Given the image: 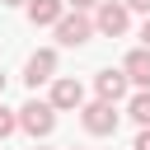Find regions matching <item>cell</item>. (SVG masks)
Segmentation results:
<instances>
[{
    "mask_svg": "<svg viewBox=\"0 0 150 150\" xmlns=\"http://www.w3.org/2000/svg\"><path fill=\"white\" fill-rule=\"evenodd\" d=\"M141 47L150 52V14H145V23H141Z\"/></svg>",
    "mask_w": 150,
    "mask_h": 150,
    "instance_id": "9a60e30c",
    "label": "cell"
},
{
    "mask_svg": "<svg viewBox=\"0 0 150 150\" xmlns=\"http://www.w3.org/2000/svg\"><path fill=\"white\" fill-rule=\"evenodd\" d=\"M94 94H98L103 103H122V98H127V75H122V66H117V70H112V66L98 70V75H94Z\"/></svg>",
    "mask_w": 150,
    "mask_h": 150,
    "instance_id": "52a82bcc",
    "label": "cell"
},
{
    "mask_svg": "<svg viewBox=\"0 0 150 150\" xmlns=\"http://www.w3.org/2000/svg\"><path fill=\"white\" fill-rule=\"evenodd\" d=\"M52 28H56V42H61V47H84V42L94 38V19L80 14V9H66Z\"/></svg>",
    "mask_w": 150,
    "mask_h": 150,
    "instance_id": "3957f363",
    "label": "cell"
},
{
    "mask_svg": "<svg viewBox=\"0 0 150 150\" xmlns=\"http://www.w3.org/2000/svg\"><path fill=\"white\" fill-rule=\"evenodd\" d=\"M47 80H56V52H52V47H38V52L23 61V84L38 89V84H47Z\"/></svg>",
    "mask_w": 150,
    "mask_h": 150,
    "instance_id": "8992f818",
    "label": "cell"
},
{
    "mask_svg": "<svg viewBox=\"0 0 150 150\" xmlns=\"http://www.w3.org/2000/svg\"><path fill=\"white\" fill-rule=\"evenodd\" d=\"M127 28H131V9H127L122 0H98V9H94V33L122 38Z\"/></svg>",
    "mask_w": 150,
    "mask_h": 150,
    "instance_id": "7a4b0ae2",
    "label": "cell"
},
{
    "mask_svg": "<svg viewBox=\"0 0 150 150\" xmlns=\"http://www.w3.org/2000/svg\"><path fill=\"white\" fill-rule=\"evenodd\" d=\"M66 9H80V14H89V9H98V0H66Z\"/></svg>",
    "mask_w": 150,
    "mask_h": 150,
    "instance_id": "7c38bea8",
    "label": "cell"
},
{
    "mask_svg": "<svg viewBox=\"0 0 150 150\" xmlns=\"http://www.w3.org/2000/svg\"><path fill=\"white\" fill-rule=\"evenodd\" d=\"M122 75H127V84H136V89H150V52H145V47L127 52V61H122Z\"/></svg>",
    "mask_w": 150,
    "mask_h": 150,
    "instance_id": "ba28073f",
    "label": "cell"
},
{
    "mask_svg": "<svg viewBox=\"0 0 150 150\" xmlns=\"http://www.w3.org/2000/svg\"><path fill=\"white\" fill-rule=\"evenodd\" d=\"M23 9H28V23H33V28H52V23L66 14V0H28Z\"/></svg>",
    "mask_w": 150,
    "mask_h": 150,
    "instance_id": "9c48e42d",
    "label": "cell"
},
{
    "mask_svg": "<svg viewBox=\"0 0 150 150\" xmlns=\"http://www.w3.org/2000/svg\"><path fill=\"white\" fill-rule=\"evenodd\" d=\"M131 150H150V127H141V131H136V145H131Z\"/></svg>",
    "mask_w": 150,
    "mask_h": 150,
    "instance_id": "4fadbf2b",
    "label": "cell"
},
{
    "mask_svg": "<svg viewBox=\"0 0 150 150\" xmlns=\"http://www.w3.org/2000/svg\"><path fill=\"white\" fill-rule=\"evenodd\" d=\"M0 5H28V0H0Z\"/></svg>",
    "mask_w": 150,
    "mask_h": 150,
    "instance_id": "2e32d148",
    "label": "cell"
},
{
    "mask_svg": "<svg viewBox=\"0 0 150 150\" xmlns=\"http://www.w3.org/2000/svg\"><path fill=\"white\" fill-rule=\"evenodd\" d=\"M127 112H131V122H136V127H150V89H141V94H131V103H127Z\"/></svg>",
    "mask_w": 150,
    "mask_h": 150,
    "instance_id": "30bf717a",
    "label": "cell"
},
{
    "mask_svg": "<svg viewBox=\"0 0 150 150\" xmlns=\"http://www.w3.org/2000/svg\"><path fill=\"white\" fill-rule=\"evenodd\" d=\"M117 103H103V98H94V103H84L80 108V122H84V131L89 136H112L117 131Z\"/></svg>",
    "mask_w": 150,
    "mask_h": 150,
    "instance_id": "277c9868",
    "label": "cell"
},
{
    "mask_svg": "<svg viewBox=\"0 0 150 150\" xmlns=\"http://www.w3.org/2000/svg\"><path fill=\"white\" fill-rule=\"evenodd\" d=\"M56 112H80L84 108V84L80 80H70V75H56L52 80V98H47Z\"/></svg>",
    "mask_w": 150,
    "mask_h": 150,
    "instance_id": "5b68a950",
    "label": "cell"
},
{
    "mask_svg": "<svg viewBox=\"0 0 150 150\" xmlns=\"http://www.w3.org/2000/svg\"><path fill=\"white\" fill-rule=\"evenodd\" d=\"M14 112H19V131H28L33 141H42V136L56 131V108H52L47 98H28V103L14 108Z\"/></svg>",
    "mask_w": 150,
    "mask_h": 150,
    "instance_id": "6da1fadb",
    "label": "cell"
},
{
    "mask_svg": "<svg viewBox=\"0 0 150 150\" xmlns=\"http://www.w3.org/2000/svg\"><path fill=\"white\" fill-rule=\"evenodd\" d=\"M70 150H80V145H70Z\"/></svg>",
    "mask_w": 150,
    "mask_h": 150,
    "instance_id": "ac0fdd59",
    "label": "cell"
},
{
    "mask_svg": "<svg viewBox=\"0 0 150 150\" xmlns=\"http://www.w3.org/2000/svg\"><path fill=\"white\" fill-rule=\"evenodd\" d=\"M127 9H136V14H150V0H122Z\"/></svg>",
    "mask_w": 150,
    "mask_h": 150,
    "instance_id": "5bb4252c",
    "label": "cell"
},
{
    "mask_svg": "<svg viewBox=\"0 0 150 150\" xmlns=\"http://www.w3.org/2000/svg\"><path fill=\"white\" fill-rule=\"evenodd\" d=\"M0 94H5V70H0Z\"/></svg>",
    "mask_w": 150,
    "mask_h": 150,
    "instance_id": "e0dca14e",
    "label": "cell"
},
{
    "mask_svg": "<svg viewBox=\"0 0 150 150\" xmlns=\"http://www.w3.org/2000/svg\"><path fill=\"white\" fill-rule=\"evenodd\" d=\"M14 131H19V112L0 103V141H5V136H14Z\"/></svg>",
    "mask_w": 150,
    "mask_h": 150,
    "instance_id": "8fae6325",
    "label": "cell"
}]
</instances>
